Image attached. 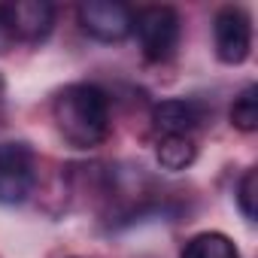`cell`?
Masks as SVG:
<instances>
[{"instance_id":"1","label":"cell","mask_w":258,"mask_h":258,"mask_svg":"<svg viewBox=\"0 0 258 258\" xmlns=\"http://www.w3.org/2000/svg\"><path fill=\"white\" fill-rule=\"evenodd\" d=\"M52 118L70 146L91 149L100 146L109 134V100L97 85L73 82L55 94Z\"/></svg>"},{"instance_id":"2","label":"cell","mask_w":258,"mask_h":258,"mask_svg":"<svg viewBox=\"0 0 258 258\" xmlns=\"http://www.w3.org/2000/svg\"><path fill=\"white\" fill-rule=\"evenodd\" d=\"M179 31H182L179 13L173 7H146V10L134 13L131 34H137V43L149 61L173 58V52L179 46Z\"/></svg>"},{"instance_id":"3","label":"cell","mask_w":258,"mask_h":258,"mask_svg":"<svg viewBox=\"0 0 258 258\" xmlns=\"http://www.w3.org/2000/svg\"><path fill=\"white\" fill-rule=\"evenodd\" d=\"M37 182V155L28 143H0V204L19 207Z\"/></svg>"},{"instance_id":"4","label":"cell","mask_w":258,"mask_h":258,"mask_svg":"<svg viewBox=\"0 0 258 258\" xmlns=\"http://www.w3.org/2000/svg\"><path fill=\"white\" fill-rule=\"evenodd\" d=\"M79 25L100 43H121L124 37H131L134 10L118 0H85L79 4Z\"/></svg>"},{"instance_id":"5","label":"cell","mask_w":258,"mask_h":258,"mask_svg":"<svg viewBox=\"0 0 258 258\" xmlns=\"http://www.w3.org/2000/svg\"><path fill=\"white\" fill-rule=\"evenodd\" d=\"M216 58L222 64H243L252 52V19L243 7H225L213 19Z\"/></svg>"},{"instance_id":"6","label":"cell","mask_w":258,"mask_h":258,"mask_svg":"<svg viewBox=\"0 0 258 258\" xmlns=\"http://www.w3.org/2000/svg\"><path fill=\"white\" fill-rule=\"evenodd\" d=\"M204 121V106L188 97H170L152 106V127L161 137H191Z\"/></svg>"},{"instance_id":"7","label":"cell","mask_w":258,"mask_h":258,"mask_svg":"<svg viewBox=\"0 0 258 258\" xmlns=\"http://www.w3.org/2000/svg\"><path fill=\"white\" fill-rule=\"evenodd\" d=\"M10 16H13L16 40H25V43H43L55 28V7L49 0H19V4H10Z\"/></svg>"},{"instance_id":"8","label":"cell","mask_w":258,"mask_h":258,"mask_svg":"<svg viewBox=\"0 0 258 258\" xmlns=\"http://www.w3.org/2000/svg\"><path fill=\"white\" fill-rule=\"evenodd\" d=\"M155 158L164 170L170 173H179V170H188L198 158V146L191 137H161L158 146H155Z\"/></svg>"},{"instance_id":"9","label":"cell","mask_w":258,"mask_h":258,"mask_svg":"<svg viewBox=\"0 0 258 258\" xmlns=\"http://www.w3.org/2000/svg\"><path fill=\"white\" fill-rule=\"evenodd\" d=\"M179 258H240V252H237V246L228 234L207 231V234L191 237Z\"/></svg>"},{"instance_id":"10","label":"cell","mask_w":258,"mask_h":258,"mask_svg":"<svg viewBox=\"0 0 258 258\" xmlns=\"http://www.w3.org/2000/svg\"><path fill=\"white\" fill-rule=\"evenodd\" d=\"M231 124L243 134H252L258 127V85H246L231 106Z\"/></svg>"},{"instance_id":"11","label":"cell","mask_w":258,"mask_h":258,"mask_svg":"<svg viewBox=\"0 0 258 258\" xmlns=\"http://www.w3.org/2000/svg\"><path fill=\"white\" fill-rule=\"evenodd\" d=\"M237 207H240L243 219L255 222V216H258V170L255 167H249L237 185Z\"/></svg>"},{"instance_id":"12","label":"cell","mask_w":258,"mask_h":258,"mask_svg":"<svg viewBox=\"0 0 258 258\" xmlns=\"http://www.w3.org/2000/svg\"><path fill=\"white\" fill-rule=\"evenodd\" d=\"M16 46V28L10 16V4H0V55H7Z\"/></svg>"},{"instance_id":"13","label":"cell","mask_w":258,"mask_h":258,"mask_svg":"<svg viewBox=\"0 0 258 258\" xmlns=\"http://www.w3.org/2000/svg\"><path fill=\"white\" fill-rule=\"evenodd\" d=\"M0 91H4V79H0Z\"/></svg>"}]
</instances>
